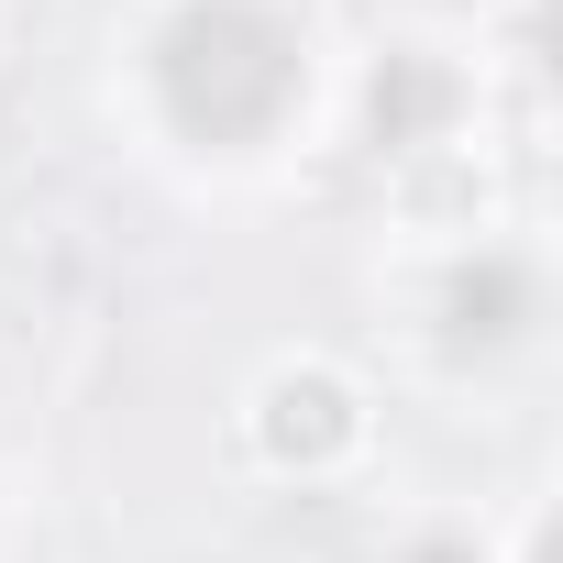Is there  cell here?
<instances>
[{
  "mask_svg": "<svg viewBox=\"0 0 563 563\" xmlns=\"http://www.w3.org/2000/svg\"><path fill=\"white\" fill-rule=\"evenodd\" d=\"M0 541H12V486H0Z\"/></svg>",
  "mask_w": 563,
  "mask_h": 563,
  "instance_id": "cell-7",
  "label": "cell"
},
{
  "mask_svg": "<svg viewBox=\"0 0 563 563\" xmlns=\"http://www.w3.org/2000/svg\"><path fill=\"white\" fill-rule=\"evenodd\" d=\"M376 563H497V519L486 508H409L376 541Z\"/></svg>",
  "mask_w": 563,
  "mask_h": 563,
  "instance_id": "cell-5",
  "label": "cell"
},
{
  "mask_svg": "<svg viewBox=\"0 0 563 563\" xmlns=\"http://www.w3.org/2000/svg\"><path fill=\"white\" fill-rule=\"evenodd\" d=\"M232 453H243V475L288 486V497L365 486L387 453V387L343 343H276L232 387Z\"/></svg>",
  "mask_w": 563,
  "mask_h": 563,
  "instance_id": "cell-3",
  "label": "cell"
},
{
  "mask_svg": "<svg viewBox=\"0 0 563 563\" xmlns=\"http://www.w3.org/2000/svg\"><path fill=\"white\" fill-rule=\"evenodd\" d=\"M387 321H398V354L442 387L519 376L552 343V243L519 232V221L420 232L387 276Z\"/></svg>",
  "mask_w": 563,
  "mask_h": 563,
  "instance_id": "cell-2",
  "label": "cell"
},
{
  "mask_svg": "<svg viewBox=\"0 0 563 563\" xmlns=\"http://www.w3.org/2000/svg\"><path fill=\"white\" fill-rule=\"evenodd\" d=\"M332 133L376 177H464L486 144V56L453 34H376L343 56V111Z\"/></svg>",
  "mask_w": 563,
  "mask_h": 563,
  "instance_id": "cell-4",
  "label": "cell"
},
{
  "mask_svg": "<svg viewBox=\"0 0 563 563\" xmlns=\"http://www.w3.org/2000/svg\"><path fill=\"white\" fill-rule=\"evenodd\" d=\"M343 56L332 0H122L111 122L188 188H265L332 144Z\"/></svg>",
  "mask_w": 563,
  "mask_h": 563,
  "instance_id": "cell-1",
  "label": "cell"
},
{
  "mask_svg": "<svg viewBox=\"0 0 563 563\" xmlns=\"http://www.w3.org/2000/svg\"><path fill=\"white\" fill-rule=\"evenodd\" d=\"M497 563H552V497H519L497 519Z\"/></svg>",
  "mask_w": 563,
  "mask_h": 563,
  "instance_id": "cell-6",
  "label": "cell"
}]
</instances>
